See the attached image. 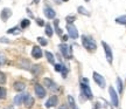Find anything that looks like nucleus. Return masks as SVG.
I'll return each instance as SVG.
<instances>
[{
    "instance_id": "24",
    "label": "nucleus",
    "mask_w": 126,
    "mask_h": 109,
    "mask_svg": "<svg viewBox=\"0 0 126 109\" xmlns=\"http://www.w3.org/2000/svg\"><path fill=\"white\" fill-rule=\"evenodd\" d=\"M32 72H33V74H34V75H39V74H40V72H41V66H37V65H36V66H34V67H33V69H32Z\"/></svg>"
},
{
    "instance_id": "4",
    "label": "nucleus",
    "mask_w": 126,
    "mask_h": 109,
    "mask_svg": "<svg viewBox=\"0 0 126 109\" xmlns=\"http://www.w3.org/2000/svg\"><path fill=\"white\" fill-rule=\"evenodd\" d=\"M94 82L98 85L100 88H105V86H106V82H105V79H104L100 74H98L97 72L94 73Z\"/></svg>"
},
{
    "instance_id": "33",
    "label": "nucleus",
    "mask_w": 126,
    "mask_h": 109,
    "mask_svg": "<svg viewBox=\"0 0 126 109\" xmlns=\"http://www.w3.org/2000/svg\"><path fill=\"white\" fill-rule=\"evenodd\" d=\"M36 21H37V25H39V26H43V25H45L42 19H36Z\"/></svg>"
},
{
    "instance_id": "29",
    "label": "nucleus",
    "mask_w": 126,
    "mask_h": 109,
    "mask_svg": "<svg viewBox=\"0 0 126 109\" xmlns=\"http://www.w3.org/2000/svg\"><path fill=\"white\" fill-rule=\"evenodd\" d=\"M37 41H39V42H40V45H42V46L48 45V41L46 40L45 38H37Z\"/></svg>"
},
{
    "instance_id": "34",
    "label": "nucleus",
    "mask_w": 126,
    "mask_h": 109,
    "mask_svg": "<svg viewBox=\"0 0 126 109\" xmlns=\"http://www.w3.org/2000/svg\"><path fill=\"white\" fill-rule=\"evenodd\" d=\"M0 41H1V42H8V40H7L6 38H1V39H0Z\"/></svg>"
},
{
    "instance_id": "31",
    "label": "nucleus",
    "mask_w": 126,
    "mask_h": 109,
    "mask_svg": "<svg viewBox=\"0 0 126 109\" xmlns=\"http://www.w3.org/2000/svg\"><path fill=\"white\" fill-rule=\"evenodd\" d=\"M62 68H63L62 65H60V64L55 65V70H56V72H61V70H62Z\"/></svg>"
},
{
    "instance_id": "32",
    "label": "nucleus",
    "mask_w": 126,
    "mask_h": 109,
    "mask_svg": "<svg viewBox=\"0 0 126 109\" xmlns=\"http://www.w3.org/2000/svg\"><path fill=\"white\" fill-rule=\"evenodd\" d=\"M61 72H62V76L63 77H67V73H68V68H67V67H63Z\"/></svg>"
},
{
    "instance_id": "16",
    "label": "nucleus",
    "mask_w": 126,
    "mask_h": 109,
    "mask_svg": "<svg viewBox=\"0 0 126 109\" xmlns=\"http://www.w3.org/2000/svg\"><path fill=\"white\" fill-rule=\"evenodd\" d=\"M13 87H14V89H15L16 91H22L26 86H25V83H23V82L18 81V82H15V83H14Z\"/></svg>"
},
{
    "instance_id": "10",
    "label": "nucleus",
    "mask_w": 126,
    "mask_h": 109,
    "mask_svg": "<svg viewBox=\"0 0 126 109\" xmlns=\"http://www.w3.org/2000/svg\"><path fill=\"white\" fill-rule=\"evenodd\" d=\"M57 102H59V99H57V96H50L48 101L46 102V107L47 108H51V107H55V106H57Z\"/></svg>"
},
{
    "instance_id": "39",
    "label": "nucleus",
    "mask_w": 126,
    "mask_h": 109,
    "mask_svg": "<svg viewBox=\"0 0 126 109\" xmlns=\"http://www.w3.org/2000/svg\"><path fill=\"white\" fill-rule=\"evenodd\" d=\"M85 1H90V0H85Z\"/></svg>"
},
{
    "instance_id": "28",
    "label": "nucleus",
    "mask_w": 126,
    "mask_h": 109,
    "mask_svg": "<svg viewBox=\"0 0 126 109\" xmlns=\"http://www.w3.org/2000/svg\"><path fill=\"white\" fill-rule=\"evenodd\" d=\"M65 20H67L68 23H72L76 20V17H75V15H68L67 18H65Z\"/></svg>"
},
{
    "instance_id": "19",
    "label": "nucleus",
    "mask_w": 126,
    "mask_h": 109,
    "mask_svg": "<svg viewBox=\"0 0 126 109\" xmlns=\"http://www.w3.org/2000/svg\"><path fill=\"white\" fill-rule=\"evenodd\" d=\"M7 33L8 34H15V35H18V34L21 33V31H20L19 27H13V28H9L8 31H7Z\"/></svg>"
},
{
    "instance_id": "36",
    "label": "nucleus",
    "mask_w": 126,
    "mask_h": 109,
    "mask_svg": "<svg viewBox=\"0 0 126 109\" xmlns=\"http://www.w3.org/2000/svg\"><path fill=\"white\" fill-rule=\"evenodd\" d=\"M55 2H56V4H61V2H62L63 0H54Z\"/></svg>"
},
{
    "instance_id": "1",
    "label": "nucleus",
    "mask_w": 126,
    "mask_h": 109,
    "mask_svg": "<svg viewBox=\"0 0 126 109\" xmlns=\"http://www.w3.org/2000/svg\"><path fill=\"white\" fill-rule=\"evenodd\" d=\"M82 44L85 47V49H88V50H92V52H94V50L97 49V45H96L94 40L91 36L83 35L82 36Z\"/></svg>"
},
{
    "instance_id": "22",
    "label": "nucleus",
    "mask_w": 126,
    "mask_h": 109,
    "mask_svg": "<svg viewBox=\"0 0 126 109\" xmlns=\"http://www.w3.org/2000/svg\"><path fill=\"white\" fill-rule=\"evenodd\" d=\"M53 33H54V31H53L51 26H50L49 23H47V25H46V34L50 38V36H53Z\"/></svg>"
},
{
    "instance_id": "26",
    "label": "nucleus",
    "mask_w": 126,
    "mask_h": 109,
    "mask_svg": "<svg viewBox=\"0 0 126 109\" xmlns=\"http://www.w3.org/2000/svg\"><path fill=\"white\" fill-rule=\"evenodd\" d=\"M117 86H118V91H119V93H123V82L119 77L117 79Z\"/></svg>"
},
{
    "instance_id": "11",
    "label": "nucleus",
    "mask_w": 126,
    "mask_h": 109,
    "mask_svg": "<svg viewBox=\"0 0 126 109\" xmlns=\"http://www.w3.org/2000/svg\"><path fill=\"white\" fill-rule=\"evenodd\" d=\"M59 48L60 50H61V53L63 54V56L65 58V59H70V55H69V50H71V49H69L70 47H68L67 45H64V44H61V45L59 46Z\"/></svg>"
},
{
    "instance_id": "27",
    "label": "nucleus",
    "mask_w": 126,
    "mask_h": 109,
    "mask_svg": "<svg viewBox=\"0 0 126 109\" xmlns=\"http://www.w3.org/2000/svg\"><path fill=\"white\" fill-rule=\"evenodd\" d=\"M6 94H7L6 89H5L4 87H0V99H5V97H6Z\"/></svg>"
},
{
    "instance_id": "17",
    "label": "nucleus",
    "mask_w": 126,
    "mask_h": 109,
    "mask_svg": "<svg viewBox=\"0 0 126 109\" xmlns=\"http://www.w3.org/2000/svg\"><path fill=\"white\" fill-rule=\"evenodd\" d=\"M45 54H46V58H47V60H48L49 64H55V58L50 52H46Z\"/></svg>"
},
{
    "instance_id": "38",
    "label": "nucleus",
    "mask_w": 126,
    "mask_h": 109,
    "mask_svg": "<svg viewBox=\"0 0 126 109\" xmlns=\"http://www.w3.org/2000/svg\"><path fill=\"white\" fill-rule=\"evenodd\" d=\"M60 109H68V108H67V107H65V106H62V107H61V108H60Z\"/></svg>"
},
{
    "instance_id": "20",
    "label": "nucleus",
    "mask_w": 126,
    "mask_h": 109,
    "mask_svg": "<svg viewBox=\"0 0 126 109\" xmlns=\"http://www.w3.org/2000/svg\"><path fill=\"white\" fill-rule=\"evenodd\" d=\"M54 26H55V31H56V33H57L60 36H62L63 34H62L61 28L59 27V20H57V19H55V20H54Z\"/></svg>"
},
{
    "instance_id": "15",
    "label": "nucleus",
    "mask_w": 126,
    "mask_h": 109,
    "mask_svg": "<svg viewBox=\"0 0 126 109\" xmlns=\"http://www.w3.org/2000/svg\"><path fill=\"white\" fill-rule=\"evenodd\" d=\"M25 95L26 94H19L14 97V103L16 106H20L21 103H23V100H25Z\"/></svg>"
},
{
    "instance_id": "7",
    "label": "nucleus",
    "mask_w": 126,
    "mask_h": 109,
    "mask_svg": "<svg viewBox=\"0 0 126 109\" xmlns=\"http://www.w3.org/2000/svg\"><path fill=\"white\" fill-rule=\"evenodd\" d=\"M43 83H45L46 86H47L48 88H49L50 90L57 91V90L60 89L59 86H57V85H56V83H55V82L53 81V80H50V79H48V77H46L45 80H43Z\"/></svg>"
},
{
    "instance_id": "18",
    "label": "nucleus",
    "mask_w": 126,
    "mask_h": 109,
    "mask_svg": "<svg viewBox=\"0 0 126 109\" xmlns=\"http://www.w3.org/2000/svg\"><path fill=\"white\" fill-rule=\"evenodd\" d=\"M68 102H69V105H70L71 109H78L77 108V106H76V103H75V100H74V97H72L71 95L68 96Z\"/></svg>"
},
{
    "instance_id": "14",
    "label": "nucleus",
    "mask_w": 126,
    "mask_h": 109,
    "mask_svg": "<svg viewBox=\"0 0 126 109\" xmlns=\"http://www.w3.org/2000/svg\"><path fill=\"white\" fill-rule=\"evenodd\" d=\"M23 103H25V106H26L27 108H31L32 106L34 105V99H33L31 95L26 94V95H25V100H23Z\"/></svg>"
},
{
    "instance_id": "25",
    "label": "nucleus",
    "mask_w": 126,
    "mask_h": 109,
    "mask_svg": "<svg viewBox=\"0 0 126 109\" xmlns=\"http://www.w3.org/2000/svg\"><path fill=\"white\" fill-rule=\"evenodd\" d=\"M29 25H31V21L28 19H23L21 21V28H27Z\"/></svg>"
},
{
    "instance_id": "37",
    "label": "nucleus",
    "mask_w": 126,
    "mask_h": 109,
    "mask_svg": "<svg viewBox=\"0 0 126 109\" xmlns=\"http://www.w3.org/2000/svg\"><path fill=\"white\" fill-rule=\"evenodd\" d=\"M33 1H34V4H39L40 2V0H33Z\"/></svg>"
},
{
    "instance_id": "9",
    "label": "nucleus",
    "mask_w": 126,
    "mask_h": 109,
    "mask_svg": "<svg viewBox=\"0 0 126 109\" xmlns=\"http://www.w3.org/2000/svg\"><path fill=\"white\" fill-rule=\"evenodd\" d=\"M32 56L34 59H40L42 56V49H41L39 46H34L33 49H32Z\"/></svg>"
},
{
    "instance_id": "3",
    "label": "nucleus",
    "mask_w": 126,
    "mask_h": 109,
    "mask_svg": "<svg viewBox=\"0 0 126 109\" xmlns=\"http://www.w3.org/2000/svg\"><path fill=\"white\" fill-rule=\"evenodd\" d=\"M102 45H103L104 47V50H105V55H106V60H108L109 64H112L113 61V55H112V50H111V48H110V46L106 44V42H102Z\"/></svg>"
},
{
    "instance_id": "30",
    "label": "nucleus",
    "mask_w": 126,
    "mask_h": 109,
    "mask_svg": "<svg viewBox=\"0 0 126 109\" xmlns=\"http://www.w3.org/2000/svg\"><path fill=\"white\" fill-rule=\"evenodd\" d=\"M6 82V75H5L4 73L0 72V83L2 85V83H5Z\"/></svg>"
},
{
    "instance_id": "13",
    "label": "nucleus",
    "mask_w": 126,
    "mask_h": 109,
    "mask_svg": "<svg viewBox=\"0 0 126 109\" xmlns=\"http://www.w3.org/2000/svg\"><path fill=\"white\" fill-rule=\"evenodd\" d=\"M11 15H12V11H11L9 8H4L2 11H1V14H0V17H1V20H2V21L8 20Z\"/></svg>"
},
{
    "instance_id": "12",
    "label": "nucleus",
    "mask_w": 126,
    "mask_h": 109,
    "mask_svg": "<svg viewBox=\"0 0 126 109\" xmlns=\"http://www.w3.org/2000/svg\"><path fill=\"white\" fill-rule=\"evenodd\" d=\"M43 12H45V15L47 17L48 19H54L55 17H56V13H55V11L51 7H45V9H43Z\"/></svg>"
},
{
    "instance_id": "21",
    "label": "nucleus",
    "mask_w": 126,
    "mask_h": 109,
    "mask_svg": "<svg viewBox=\"0 0 126 109\" xmlns=\"http://www.w3.org/2000/svg\"><path fill=\"white\" fill-rule=\"evenodd\" d=\"M116 22L119 25H126V15H122V17H118L116 19Z\"/></svg>"
},
{
    "instance_id": "5",
    "label": "nucleus",
    "mask_w": 126,
    "mask_h": 109,
    "mask_svg": "<svg viewBox=\"0 0 126 109\" xmlns=\"http://www.w3.org/2000/svg\"><path fill=\"white\" fill-rule=\"evenodd\" d=\"M67 29H68V34L71 39H77L78 38V32H77V28L72 25V23H68L67 25Z\"/></svg>"
},
{
    "instance_id": "23",
    "label": "nucleus",
    "mask_w": 126,
    "mask_h": 109,
    "mask_svg": "<svg viewBox=\"0 0 126 109\" xmlns=\"http://www.w3.org/2000/svg\"><path fill=\"white\" fill-rule=\"evenodd\" d=\"M77 11H78V13L83 14V15H85V17H89V15H90V13H89V12H88L84 7H82V6H79V7L77 8Z\"/></svg>"
},
{
    "instance_id": "35",
    "label": "nucleus",
    "mask_w": 126,
    "mask_h": 109,
    "mask_svg": "<svg viewBox=\"0 0 126 109\" xmlns=\"http://www.w3.org/2000/svg\"><path fill=\"white\" fill-rule=\"evenodd\" d=\"M61 38L63 39V41H67V40H68V36H67V35H62Z\"/></svg>"
},
{
    "instance_id": "6",
    "label": "nucleus",
    "mask_w": 126,
    "mask_h": 109,
    "mask_svg": "<svg viewBox=\"0 0 126 109\" xmlns=\"http://www.w3.org/2000/svg\"><path fill=\"white\" fill-rule=\"evenodd\" d=\"M109 93H110V96H111V101H112V105L114 107H118L119 106V100H118V96L116 90L113 89V87H109Z\"/></svg>"
},
{
    "instance_id": "8",
    "label": "nucleus",
    "mask_w": 126,
    "mask_h": 109,
    "mask_svg": "<svg viewBox=\"0 0 126 109\" xmlns=\"http://www.w3.org/2000/svg\"><path fill=\"white\" fill-rule=\"evenodd\" d=\"M34 89H35L36 96H39L40 99H43L46 96V89L41 86V85H35V88H34Z\"/></svg>"
},
{
    "instance_id": "2",
    "label": "nucleus",
    "mask_w": 126,
    "mask_h": 109,
    "mask_svg": "<svg viewBox=\"0 0 126 109\" xmlns=\"http://www.w3.org/2000/svg\"><path fill=\"white\" fill-rule=\"evenodd\" d=\"M81 89H82V91H83V94L86 96V99H90V100H92L94 95H92V91H91L90 87L86 85V80H84V82H82V83H81Z\"/></svg>"
}]
</instances>
